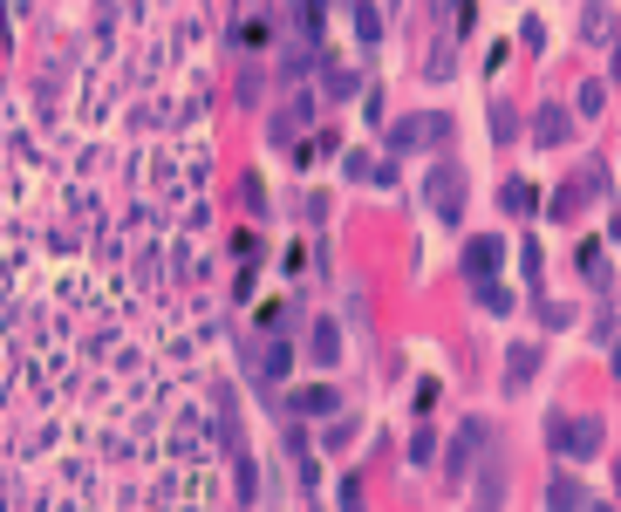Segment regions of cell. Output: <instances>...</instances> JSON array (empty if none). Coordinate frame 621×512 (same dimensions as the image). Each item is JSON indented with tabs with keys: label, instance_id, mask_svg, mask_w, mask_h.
Returning a JSON list of instances; mask_svg holds the SVG:
<instances>
[{
	"label": "cell",
	"instance_id": "cell-1",
	"mask_svg": "<svg viewBox=\"0 0 621 512\" xmlns=\"http://www.w3.org/2000/svg\"><path fill=\"white\" fill-rule=\"evenodd\" d=\"M546 506H553V512H574V506H580V498H574V485L560 479V485H553V498H546Z\"/></svg>",
	"mask_w": 621,
	"mask_h": 512
}]
</instances>
